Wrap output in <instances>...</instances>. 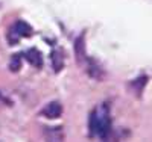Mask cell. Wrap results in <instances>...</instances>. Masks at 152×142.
Masks as SVG:
<instances>
[{"label": "cell", "mask_w": 152, "mask_h": 142, "mask_svg": "<svg viewBox=\"0 0 152 142\" xmlns=\"http://www.w3.org/2000/svg\"><path fill=\"white\" fill-rule=\"evenodd\" d=\"M24 58L28 59V62L31 65H34L37 68H40L43 65V55H41V51L37 50V48H29L26 53H24Z\"/></svg>", "instance_id": "obj_4"}, {"label": "cell", "mask_w": 152, "mask_h": 142, "mask_svg": "<svg viewBox=\"0 0 152 142\" xmlns=\"http://www.w3.org/2000/svg\"><path fill=\"white\" fill-rule=\"evenodd\" d=\"M21 67V59H20V55H14L11 59V70L12 71H18Z\"/></svg>", "instance_id": "obj_6"}, {"label": "cell", "mask_w": 152, "mask_h": 142, "mask_svg": "<svg viewBox=\"0 0 152 142\" xmlns=\"http://www.w3.org/2000/svg\"><path fill=\"white\" fill-rule=\"evenodd\" d=\"M32 35V27L24 23V21H17L14 24V27L11 29V35H9V41L11 43H17L20 38L23 36H31Z\"/></svg>", "instance_id": "obj_2"}, {"label": "cell", "mask_w": 152, "mask_h": 142, "mask_svg": "<svg viewBox=\"0 0 152 142\" xmlns=\"http://www.w3.org/2000/svg\"><path fill=\"white\" fill-rule=\"evenodd\" d=\"M41 113L44 115V117L47 118H58L59 115L62 113V106L59 105L58 101H52V103H49V105H46V107L41 110Z\"/></svg>", "instance_id": "obj_3"}, {"label": "cell", "mask_w": 152, "mask_h": 142, "mask_svg": "<svg viewBox=\"0 0 152 142\" xmlns=\"http://www.w3.org/2000/svg\"><path fill=\"white\" fill-rule=\"evenodd\" d=\"M111 130V120L108 113V106L102 105L93 110L90 115V135L105 139Z\"/></svg>", "instance_id": "obj_1"}, {"label": "cell", "mask_w": 152, "mask_h": 142, "mask_svg": "<svg viewBox=\"0 0 152 142\" xmlns=\"http://www.w3.org/2000/svg\"><path fill=\"white\" fill-rule=\"evenodd\" d=\"M52 63H53L55 71L62 70V67H64V59H62V55L59 53V51H53L52 53Z\"/></svg>", "instance_id": "obj_5"}]
</instances>
